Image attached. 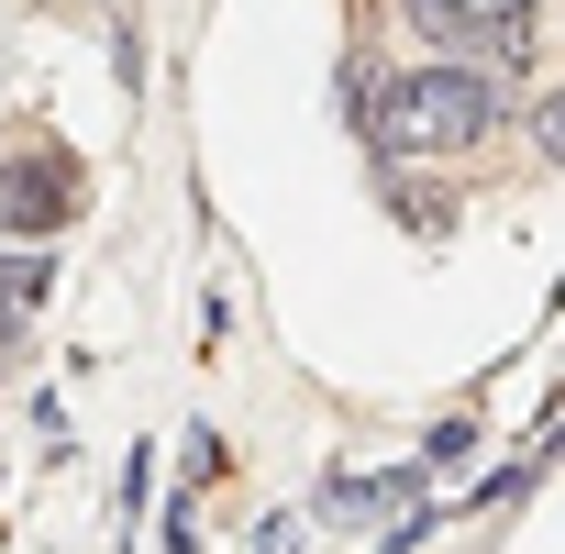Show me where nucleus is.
Segmentation results:
<instances>
[{"label": "nucleus", "mask_w": 565, "mask_h": 554, "mask_svg": "<svg viewBox=\"0 0 565 554\" xmlns=\"http://www.w3.org/2000/svg\"><path fill=\"white\" fill-rule=\"evenodd\" d=\"M399 34H411V56H466V67H488V12H477V0H399Z\"/></svg>", "instance_id": "3"}, {"label": "nucleus", "mask_w": 565, "mask_h": 554, "mask_svg": "<svg viewBox=\"0 0 565 554\" xmlns=\"http://www.w3.org/2000/svg\"><path fill=\"white\" fill-rule=\"evenodd\" d=\"M78 211V189H67V156H12V167H0V233H56Z\"/></svg>", "instance_id": "2"}, {"label": "nucleus", "mask_w": 565, "mask_h": 554, "mask_svg": "<svg viewBox=\"0 0 565 554\" xmlns=\"http://www.w3.org/2000/svg\"><path fill=\"white\" fill-rule=\"evenodd\" d=\"M45 289H56V255L34 244V255H0V322L12 311H45Z\"/></svg>", "instance_id": "4"}, {"label": "nucleus", "mask_w": 565, "mask_h": 554, "mask_svg": "<svg viewBox=\"0 0 565 554\" xmlns=\"http://www.w3.org/2000/svg\"><path fill=\"white\" fill-rule=\"evenodd\" d=\"M499 111H510V89L488 67H466V56H411V67H388L366 89L377 156H477L499 134Z\"/></svg>", "instance_id": "1"}]
</instances>
